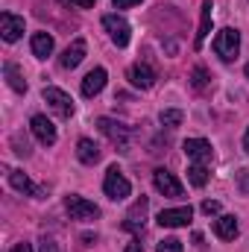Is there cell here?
Instances as JSON below:
<instances>
[{"label": "cell", "instance_id": "obj_1", "mask_svg": "<svg viewBox=\"0 0 249 252\" xmlns=\"http://www.w3.org/2000/svg\"><path fill=\"white\" fill-rule=\"evenodd\" d=\"M238 50H241V32L232 30V27L220 30L217 38H214V53H217L223 62H232V59L238 56Z\"/></svg>", "mask_w": 249, "mask_h": 252}, {"label": "cell", "instance_id": "obj_2", "mask_svg": "<svg viewBox=\"0 0 249 252\" xmlns=\"http://www.w3.org/2000/svg\"><path fill=\"white\" fill-rule=\"evenodd\" d=\"M103 190H106L109 199L121 202V199H126V196L132 193V185H129V179H126L118 167H109V170H106V179H103Z\"/></svg>", "mask_w": 249, "mask_h": 252}, {"label": "cell", "instance_id": "obj_3", "mask_svg": "<svg viewBox=\"0 0 249 252\" xmlns=\"http://www.w3.org/2000/svg\"><path fill=\"white\" fill-rule=\"evenodd\" d=\"M64 208H67L70 220H97L100 217V208L94 202H88L85 196H76V193H70L64 199Z\"/></svg>", "mask_w": 249, "mask_h": 252}, {"label": "cell", "instance_id": "obj_4", "mask_svg": "<svg viewBox=\"0 0 249 252\" xmlns=\"http://www.w3.org/2000/svg\"><path fill=\"white\" fill-rule=\"evenodd\" d=\"M103 27H106L109 38H112L118 47H126V44H129V35H132V30H129L126 18H121V15H103Z\"/></svg>", "mask_w": 249, "mask_h": 252}, {"label": "cell", "instance_id": "obj_5", "mask_svg": "<svg viewBox=\"0 0 249 252\" xmlns=\"http://www.w3.org/2000/svg\"><path fill=\"white\" fill-rule=\"evenodd\" d=\"M182 150H185V156L193 164H208L214 158V150H211V144L205 138H187L185 144H182Z\"/></svg>", "mask_w": 249, "mask_h": 252}, {"label": "cell", "instance_id": "obj_6", "mask_svg": "<svg viewBox=\"0 0 249 252\" xmlns=\"http://www.w3.org/2000/svg\"><path fill=\"white\" fill-rule=\"evenodd\" d=\"M193 217V208L190 205H182V208H164L158 211V226L164 229H179V226H187Z\"/></svg>", "mask_w": 249, "mask_h": 252}, {"label": "cell", "instance_id": "obj_7", "mask_svg": "<svg viewBox=\"0 0 249 252\" xmlns=\"http://www.w3.org/2000/svg\"><path fill=\"white\" fill-rule=\"evenodd\" d=\"M153 185L158 193H164V196H182L185 190H182V182L170 173V170H164V167H158L156 173H153Z\"/></svg>", "mask_w": 249, "mask_h": 252}, {"label": "cell", "instance_id": "obj_8", "mask_svg": "<svg viewBox=\"0 0 249 252\" xmlns=\"http://www.w3.org/2000/svg\"><path fill=\"white\" fill-rule=\"evenodd\" d=\"M97 126H100V132H103L106 138H112V141H115V144L126 153V144H129V126L118 124V121H112V118H100Z\"/></svg>", "mask_w": 249, "mask_h": 252}, {"label": "cell", "instance_id": "obj_9", "mask_svg": "<svg viewBox=\"0 0 249 252\" xmlns=\"http://www.w3.org/2000/svg\"><path fill=\"white\" fill-rule=\"evenodd\" d=\"M44 103H47L56 115H62V118H70V115H73V100L64 94L62 88H44Z\"/></svg>", "mask_w": 249, "mask_h": 252}, {"label": "cell", "instance_id": "obj_10", "mask_svg": "<svg viewBox=\"0 0 249 252\" xmlns=\"http://www.w3.org/2000/svg\"><path fill=\"white\" fill-rule=\"evenodd\" d=\"M30 129H32V135L44 144V147H53L56 144V126L50 118H44V115H35L32 121H30Z\"/></svg>", "mask_w": 249, "mask_h": 252}, {"label": "cell", "instance_id": "obj_11", "mask_svg": "<svg viewBox=\"0 0 249 252\" xmlns=\"http://www.w3.org/2000/svg\"><path fill=\"white\" fill-rule=\"evenodd\" d=\"M21 32H24V18L21 15H12V12H3L0 15V35H3V41H18L21 38Z\"/></svg>", "mask_w": 249, "mask_h": 252}, {"label": "cell", "instance_id": "obj_12", "mask_svg": "<svg viewBox=\"0 0 249 252\" xmlns=\"http://www.w3.org/2000/svg\"><path fill=\"white\" fill-rule=\"evenodd\" d=\"M129 82H132L135 88L147 91V88H153L156 73H153V67H150V64H132V67H129Z\"/></svg>", "mask_w": 249, "mask_h": 252}, {"label": "cell", "instance_id": "obj_13", "mask_svg": "<svg viewBox=\"0 0 249 252\" xmlns=\"http://www.w3.org/2000/svg\"><path fill=\"white\" fill-rule=\"evenodd\" d=\"M103 88H106V67H94L82 79V97H97Z\"/></svg>", "mask_w": 249, "mask_h": 252}, {"label": "cell", "instance_id": "obj_14", "mask_svg": "<svg viewBox=\"0 0 249 252\" xmlns=\"http://www.w3.org/2000/svg\"><path fill=\"white\" fill-rule=\"evenodd\" d=\"M214 235L220 241H235L238 238V217L235 214H220L214 220Z\"/></svg>", "mask_w": 249, "mask_h": 252}, {"label": "cell", "instance_id": "obj_15", "mask_svg": "<svg viewBox=\"0 0 249 252\" xmlns=\"http://www.w3.org/2000/svg\"><path fill=\"white\" fill-rule=\"evenodd\" d=\"M82 59H85V41H82V38H76V41H73V44H70V47L62 53L59 64H62V67H67V70H73V67L82 62Z\"/></svg>", "mask_w": 249, "mask_h": 252}, {"label": "cell", "instance_id": "obj_16", "mask_svg": "<svg viewBox=\"0 0 249 252\" xmlns=\"http://www.w3.org/2000/svg\"><path fill=\"white\" fill-rule=\"evenodd\" d=\"M76 156H79L82 164H97V161H100V147H97L91 138H79V144H76Z\"/></svg>", "mask_w": 249, "mask_h": 252}, {"label": "cell", "instance_id": "obj_17", "mask_svg": "<svg viewBox=\"0 0 249 252\" xmlns=\"http://www.w3.org/2000/svg\"><path fill=\"white\" fill-rule=\"evenodd\" d=\"M211 9H214L211 0H205V3H202V18H199V30H196V38H193V47H196V50L202 47V41H205L208 32H211Z\"/></svg>", "mask_w": 249, "mask_h": 252}, {"label": "cell", "instance_id": "obj_18", "mask_svg": "<svg viewBox=\"0 0 249 252\" xmlns=\"http://www.w3.org/2000/svg\"><path fill=\"white\" fill-rule=\"evenodd\" d=\"M9 182H12V188L21 190V193H30V196H41V188H35V185L30 182V176H27V173H21V170H9Z\"/></svg>", "mask_w": 249, "mask_h": 252}, {"label": "cell", "instance_id": "obj_19", "mask_svg": "<svg viewBox=\"0 0 249 252\" xmlns=\"http://www.w3.org/2000/svg\"><path fill=\"white\" fill-rule=\"evenodd\" d=\"M50 53H53V35L35 32V35H32V56H35V59H47Z\"/></svg>", "mask_w": 249, "mask_h": 252}, {"label": "cell", "instance_id": "obj_20", "mask_svg": "<svg viewBox=\"0 0 249 252\" xmlns=\"http://www.w3.org/2000/svg\"><path fill=\"white\" fill-rule=\"evenodd\" d=\"M3 73H6V79H9V85H12L15 91H21V94L27 91V82H24V76H21V67H18L15 62L3 64Z\"/></svg>", "mask_w": 249, "mask_h": 252}, {"label": "cell", "instance_id": "obj_21", "mask_svg": "<svg viewBox=\"0 0 249 252\" xmlns=\"http://www.w3.org/2000/svg\"><path fill=\"white\" fill-rule=\"evenodd\" d=\"M187 179H190V185L202 188V185L208 182V167H205V164H190V167H187Z\"/></svg>", "mask_w": 249, "mask_h": 252}, {"label": "cell", "instance_id": "obj_22", "mask_svg": "<svg viewBox=\"0 0 249 252\" xmlns=\"http://www.w3.org/2000/svg\"><path fill=\"white\" fill-rule=\"evenodd\" d=\"M182 118H185V115H182L179 109H164V112H161V126H170V129H173V126L182 124Z\"/></svg>", "mask_w": 249, "mask_h": 252}, {"label": "cell", "instance_id": "obj_23", "mask_svg": "<svg viewBox=\"0 0 249 252\" xmlns=\"http://www.w3.org/2000/svg\"><path fill=\"white\" fill-rule=\"evenodd\" d=\"M190 82H193V88H205V85H208V70H205V67H193Z\"/></svg>", "mask_w": 249, "mask_h": 252}, {"label": "cell", "instance_id": "obj_24", "mask_svg": "<svg viewBox=\"0 0 249 252\" xmlns=\"http://www.w3.org/2000/svg\"><path fill=\"white\" fill-rule=\"evenodd\" d=\"M156 252H182V241H176V238H164V241L156 247Z\"/></svg>", "mask_w": 249, "mask_h": 252}, {"label": "cell", "instance_id": "obj_25", "mask_svg": "<svg viewBox=\"0 0 249 252\" xmlns=\"http://www.w3.org/2000/svg\"><path fill=\"white\" fill-rule=\"evenodd\" d=\"M202 214H208V217H211V214H220V202H217V199H205V202H202Z\"/></svg>", "mask_w": 249, "mask_h": 252}, {"label": "cell", "instance_id": "obj_26", "mask_svg": "<svg viewBox=\"0 0 249 252\" xmlns=\"http://www.w3.org/2000/svg\"><path fill=\"white\" fill-rule=\"evenodd\" d=\"M238 188L241 193H249V170H238Z\"/></svg>", "mask_w": 249, "mask_h": 252}, {"label": "cell", "instance_id": "obj_27", "mask_svg": "<svg viewBox=\"0 0 249 252\" xmlns=\"http://www.w3.org/2000/svg\"><path fill=\"white\" fill-rule=\"evenodd\" d=\"M38 252H59V247H56V241H53V238H41Z\"/></svg>", "mask_w": 249, "mask_h": 252}, {"label": "cell", "instance_id": "obj_28", "mask_svg": "<svg viewBox=\"0 0 249 252\" xmlns=\"http://www.w3.org/2000/svg\"><path fill=\"white\" fill-rule=\"evenodd\" d=\"M135 3H141V0H112L115 9H129V6H135Z\"/></svg>", "mask_w": 249, "mask_h": 252}, {"label": "cell", "instance_id": "obj_29", "mask_svg": "<svg viewBox=\"0 0 249 252\" xmlns=\"http://www.w3.org/2000/svg\"><path fill=\"white\" fill-rule=\"evenodd\" d=\"M73 6H79V9H88V6H94V0H70Z\"/></svg>", "mask_w": 249, "mask_h": 252}, {"label": "cell", "instance_id": "obj_30", "mask_svg": "<svg viewBox=\"0 0 249 252\" xmlns=\"http://www.w3.org/2000/svg\"><path fill=\"white\" fill-rule=\"evenodd\" d=\"M12 252H32V247H30V244H15Z\"/></svg>", "mask_w": 249, "mask_h": 252}, {"label": "cell", "instance_id": "obj_31", "mask_svg": "<svg viewBox=\"0 0 249 252\" xmlns=\"http://www.w3.org/2000/svg\"><path fill=\"white\" fill-rule=\"evenodd\" d=\"M126 252H144V247H141V244H138V241H132V244H129V247H126Z\"/></svg>", "mask_w": 249, "mask_h": 252}, {"label": "cell", "instance_id": "obj_32", "mask_svg": "<svg viewBox=\"0 0 249 252\" xmlns=\"http://www.w3.org/2000/svg\"><path fill=\"white\" fill-rule=\"evenodd\" d=\"M244 150L249 153V129H247V135H244Z\"/></svg>", "mask_w": 249, "mask_h": 252}, {"label": "cell", "instance_id": "obj_33", "mask_svg": "<svg viewBox=\"0 0 249 252\" xmlns=\"http://www.w3.org/2000/svg\"><path fill=\"white\" fill-rule=\"evenodd\" d=\"M247 79H249V62H247Z\"/></svg>", "mask_w": 249, "mask_h": 252}]
</instances>
